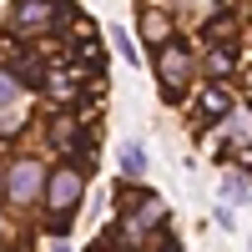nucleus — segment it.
Listing matches in <instances>:
<instances>
[{
	"label": "nucleus",
	"mask_w": 252,
	"mask_h": 252,
	"mask_svg": "<svg viewBox=\"0 0 252 252\" xmlns=\"http://www.w3.org/2000/svg\"><path fill=\"white\" fill-rule=\"evenodd\" d=\"M40 182H51V177L40 172V161H31V157L5 166V197H10V202H20V207L40 197Z\"/></svg>",
	"instance_id": "1"
},
{
	"label": "nucleus",
	"mask_w": 252,
	"mask_h": 252,
	"mask_svg": "<svg viewBox=\"0 0 252 252\" xmlns=\"http://www.w3.org/2000/svg\"><path fill=\"white\" fill-rule=\"evenodd\" d=\"M46 202H51L56 217H71V212H76V202H81V172H76V166L51 172V182H46Z\"/></svg>",
	"instance_id": "2"
},
{
	"label": "nucleus",
	"mask_w": 252,
	"mask_h": 252,
	"mask_svg": "<svg viewBox=\"0 0 252 252\" xmlns=\"http://www.w3.org/2000/svg\"><path fill=\"white\" fill-rule=\"evenodd\" d=\"M157 71H161V86H166V96H177V91H187V81H192V56H187L182 46H161Z\"/></svg>",
	"instance_id": "3"
},
{
	"label": "nucleus",
	"mask_w": 252,
	"mask_h": 252,
	"mask_svg": "<svg viewBox=\"0 0 252 252\" xmlns=\"http://www.w3.org/2000/svg\"><path fill=\"white\" fill-rule=\"evenodd\" d=\"M51 15H56V0H15V10H10V20L20 31H40Z\"/></svg>",
	"instance_id": "4"
},
{
	"label": "nucleus",
	"mask_w": 252,
	"mask_h": 252,
	"mask_svg": "<svg viewBox=\"0 0 252 252\" xmlns=\"http://www.w3.org/2000/svg\"><path fill=\"white\" fill-rule=\"evenodd\" d=\"M0 96H5V111H0V131H5V136H15V121L26 116V111H20V91H15V71H5V76H0Z\"/></svg>",
	"instance_id": "5"
},
{
	"label": "nucleus",
	"mask_w": 252,
	"mask_h": 252,
	"mask_svg": "<svg viewBox=\"0 0 252 252\" xmlns=\"http://www.w3.org/2000/svg\"><path fill=\"white\" fill-rule=\"evenodd\" d=\"M121 172H126V177H146V152H141L136 141L121 146Z\"/></svg>",
	"instance_id": "6"
},
{
	"label": "nucleus",
	"mask_w": 252,
	"mask_h": 252,
	"mask_svg": "<svg viewBox=\"0 0 252 252\" xmlns=\"http://www.w3.org/2000/svg\"><path fill=\"white\" fill-rule=\"evenodd\" d=\"M166 31H172V20H166L161 10H152V15H146V20H141V35H146V40H152V46H161V40H166Z\"/></svg>",
	"instance_id": "7"
},
{
	"label": "nucleus",
	"mask_w": 252,
	"mask_h": 252,
	"mask_svg": "<svg viewBox=\"0 0 252 252\" xmlns=\"http://www.w3.org/2000/svg\"><path fill=\"white\" fill-rule=\"evenodd\" d=\"M202 111L207 116H232V101H227V91H207L202 96Z\"/></svg>",
	"instance_id": "8"
},
{
	"label": "nucleus",
	"mask_w": 252,
	"mask_h": 252,
	"mask_svg": "<svg viewBox=\"0 0 252 252\" xmlns=\"http://www.w3.org/2000/svg\"><path fill=\"white\" fill-rule=\"evenodd\" d=\"M222 192H227V202H247V182L242 177H222Z\"/></svg>",
	"instance_id": "9"
},
{
	"label": "nucleus",
	"mask_w": 252,
	"mask_h": 252,
	"mask_svg": "<svg viewBox=\"0 0 252 252\" xmlns=\"http://www.w3.org/2000/svg\"><path fill=\"white\" fill-rule=\"evenodd\" d=\"M207 71H212V76L232 71V56H227V51H212V56H207Z\"/></svg>",
	"instance_id": "10"
},
{
	"label": "nucleus",
	"mask_w": 252,
	"mask_h": 252,
	"mask_svg": "<svg viewBox=\"0 0 252 252\" xmlns=\"http://www.w3.org/2000/svg\"><path fill=\"white\" fill-rule=\"evenodd\" d=\"M116 51H121L126 61H136V46H131V35H126V31H116Z\"/></svg>",
	"instance_id": "11"
}]
</instances>
